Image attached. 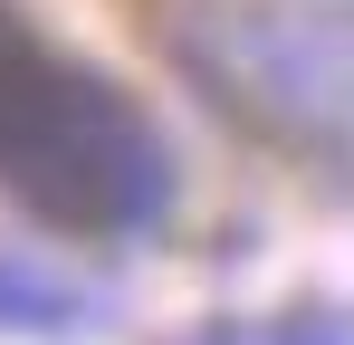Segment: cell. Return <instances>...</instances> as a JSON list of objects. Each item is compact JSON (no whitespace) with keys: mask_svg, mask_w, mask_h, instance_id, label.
Returning a JSON list of instances; mask_svg holds the SVG:
<instances>
[{"mask_svg":"<svg viewBox=\"0 0 354 345\" xmlns=\"http://www.w3.org/2000/svg\"><path fill=\"white\" fill-rule=\"evenodd\" d=\"M0 192L67 240H134L173 202L153 115L0 0Z\"/></svg>","mask_w":354,"mask_h":345,"instance_id":"1","label":"cell"},{"mask_svg":"<svg viewBox=\"0 0 354 345\" xmlns=\"http://www.w3.org/2000/svg\"><path fill=\"white\" fill-rule=\"evenodd\" d=\"M86 317H96V297L77 278L19 259V249H0V336H77Z\"/></svg>","mask_w":354,"mask_h":345,"instance_id":"2","label":"cell"},{"mask_svg":"<svg viewBox=\"0 0 354 345\" xmlns=\"http://www.w3.org/2000/svg\"><path fill=\"white\" fill-rule=\"evenodd\" d=\"M192 345H354V317H239Z\"/></svg>","mask_w":354,"mask_h":345,"instance_id":"3","label":"cell"}]
</instances>
